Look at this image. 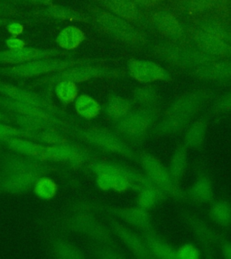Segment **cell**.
<instances>
[{"mask_svg":"<svg viewBox=\"0 0 231 259\" xmlns=\"http://www.w3.org/2000/svg\"><path fill=\"white\" fill-rule=\"evenodd\" d=\"M213 96L211 89H198L175 98L151 130L149 137L181 134Z\"/></svg>","mask_w":231,"mask_h":259,"instance_id":"cell-1","label":"cell"},{"mask_svg":"<svg viewBox=\"0 0 231 259\" xmlns=\"http://www.w3.org/2000/svg\"><path fill=\"white\" fill-rule=\"evenodd\" d=\"M87 9L94 27L115 40L132 47H143L149 42L146 33L129 21L93 4L89 5Z\"/></svg>","mask_w":231,"mask_h":259,"instance_id":"cell-2","label":"cell"},{"mask_svg":"<svg viewBox=\"0 0 231 259\" xmlns=\"http://www.w3.org/2000/svg\"><path fill=\"white\" fill-rule=\"evenodd\" d=\"M107 61L108 60L106 59L100 58H48L0 68V75L6 77L30 78L46 74L51 75L78 65L103 64Z\"/></svg>","mask_w":231,"mask_h":259,"instance_id":"cell-3","label":"cell"},{"mask_svg":"<svg viewBox=\"0 0 231 259\" xmlns=\"http://www.w3.org/2000/svg\"><path fill=\"white\" fill-rule=\"evenodd\" d=\"M159 106L133 109L126 116L116 121L114 131L128 144L142 145L149 137L151 130L161 116Z\"/></svg>","mask_w":231,"mask_h":259,"instance_id":"cell-4","label":"cell"},{"mask_svg":"<svg viewBox=\"0 0 231 259\" xmlns=\"http://www.w3.org/2000/svg\"><path fill=\"white\" fill-rule=\"evenodd\" d=\"M71 135L92 146L97 150L104 151L106 153L116 154L138 163L139 154L136 152L134 149L115 131L97 126L88 128H79L77 126Z\"/></svg>","mask_w":231,"mask_h":259,"instance_id":"cell-5","label":"cell"},{"mask_svg":"<svg viewBox=\"0 0 231 259\" xmlns=\"http://www.w3.org/2000/svg\"><path fill=\"white\" fill-rule=\"evenodd\" d=\"M151 52L154 57L167 64L189 70L219 60L201 52L195 46H189L175 41L157 44L153 46Z\"/></svg>","mask_w":231,"mask_h":259,"instance_id":"cell-6","label":"cell"},{"mask_svg":"<svg viewBox=\"0 0 231 259\" xmlns=\"http://www.w3.org/2000/svg\"><path fill=\"white\" fill-rule=\"evenodd\" d=\"M126 76V70L122 69H112L102 66V64L78 65L42 77L37 81V84L46 85L48 89H53L57 82L61 80L72 81L79 84L100 78L119 79Z\"/></svg>","mask_w":231,"mask_h":259,"instance_id":"cell-7","label":"cell"},{"mask_svg":"<svg viewBox=\"0 0 231 259\" xmlns=\"http://www.w3.org/2000/svg\"><path fill=\"white\" fill-rule=\"evenodd\" d=\"M76 210H87L94 213H103L134 227L141 232L154 230L148 210L140 207H119L98 202H83L78 203Z\"/></svg>","mask_w":231,"mask_h":259,"instance_id":"cell-8","label":"cell"},{"mask_svg":"<svg viewBox=\"0 0 231 259\" xmlns=\"http://www.w3.org/2000/svg\"><path fill=\"white\" fill-rule=\"evenodd\" d=\"M180 217L197 239L203 255L208 258L216 257L218 255L217 251L219 250L222 243L227 240V237L222 232L216 231L191 210L182 209L180 210Z\"/></svg>","mask_w":231,"mask_h":259,"instance_id":"cell-9","label":"cell"},{"mask_svg":"<svg viewBox=\"0 0 231 259\" xmlns=\"http://www.w3.org/2000/svg\"><path fill=\"white\" fill-rule=\"evenodd\" d=\"M138 163L141 165L147 177L150 178L155 186L167 194L168 197L179 202L188 201L185 191L175 184L168 168L162 165L155 156L148 152H142L139 154Z\"/></svg>","mask_w":231,"mask_h":259,"instance_id":"cell-10","label":"cell"},{"mask_svg":"<svg viewBox=\"0 0 231 259\" xmlns=\"http://www.w3.org/2000/svg\"><path fill=\"white\" fill-rule=\"evenodd\" d=\"M70 230L83 235L97 244L118 245L115 235L109 225H106L95 216L94 212L76 210L68 222Z\"/></svg>","mask_w":231,"mask_h":259,"instance_id":"cell-11","label":"cell"},{"mask_svg":"<svg viewBox=\"0 0 231 259\" xmlns=\"http://www.w3.org/2000/svg\"><path fill=\"white\" fill-rule=\"evenodd\" d=\"M97 155L92 150L72 142L59 146H45L42 161L61 162L73 166H82L97 160Z\"/></svg>","mask_w":231,"mask_h":259,"instance_id":"cell-12","label":"cell"},{"mask_svg":"<svg viewBox=\"0 0 231 259\" xmlns=\"http://www.w3.org/2000/svg\"><path fill=\"white\" fill-rule=\"evenodd\" d=\"M72 52L61 49H43L26 47L17 50H5L0 51V64L18 65L26 63L29 61H37L48 58H71Z\"/></svg>","mask_w":231,"mask_h":259,"instance_id":"cell-13","label":"cell"},{"mask_svg":"<svg viewBox=\"0 0 231 259\" xmlns=\"http://www.w3.org/2000/svg\"><path fill=\"white\" fill-rule=\"evenodd\" d=\"M0 96L46 110L62 119L69 118L68 114L64 113L62 110L58 108V106L54 105L53 102L27 89H22L19 87L7 83H0Z\"/></svg>","mask_w":231,"mask_h":259,"instance_id":"cell-14","label":"cell"},{"mask_svg":"<svg viewBox=\"0 0 231 259\" xmlns=\"http://www.w3.org/2000/svg\"><path fill=\"white\" fill-rule=\"evenodd\" d=\"M107 223L115 237L126 246L135 257L140 259L153 258L142 236L138 235L120 221L111 216H107Z\"/></svg>","mask_w":231,"mask_h":259,"instance_id":"cell-15","label":"cell"},{"mask_svg":"<svg viewBox=\"0 0 231 259\" xmlns=\"http://www.w3.org/2000/svg\"><path fill=\"white\" fill-rule=\"evenodd\" d=\"M126 72L129 77L141 84L172 80L170 72L154 61L131 59L126 64Z\"/></svg>","mask_w":231,"mask_h":259,"instance_id":"cell-16","label":"cell"},{"mask_svg":"<svg viewBox=\"0 0 231 259\" xmlns=\"http://www.w3.org/2000/svg\"><path fill=\"white\" fill-rule=\"evenodd\" d=\"M87 168L94 175L101 174V173H110V174L121 176L130 182L134 183L136 185L141 186L142 188L148 187V186H156L150 178L147 177L146 173H142L138 170L134 169L130 166L122 165L118 162L95 160V161L88 164Z\"/></svg>","mask_w":231,"mask_h":259,"instance_id":"cell-17","label":"cell"},{"mask_svg":"<svg viewBox=\"0 0 231 259\" xmlns=\"http://www.w3.org/2000/svg\"><path fill=\"white\" fill-rule=\"evenodd\" d=\"M28 14L32 18H36L39 21H69L92 24L91 17L88 13L81 12L76 9L60 5L52 4L49 5L47 7H41L29 11Z\"/></svg>","mask_w":231,"mask_h":259,"instance_id":"cell-18","label":"cell"},{"mask_svg":"<svg viewBox=\"0 0 231 259\" xmlns=\"http://www.w3.org/2000/svg\"><path fill=\"white\" fill-rule=\"evenodd\" d=\"M153 28L171 41L179 42L185 39V28L178 18L167 11H155L149 16Z\"/></svg>","mask_w":231,"mask_h":259,"instance_id":"cell-19","label":"cell"},{"mask_svg":"<svg viewBox=\"0 0 231 259\" xmlns=\"http://www.w3.org/2000/svg\"><path fill=\"white\" fill-rule=\"evenodd\" d=\"M44 172L38 170H21L2 173L0 189L9 194H20L31 188Z\"/></svg>","mask_w":231,"mask_h":259,"instance_id":"cell-20","label":"cell"},{"mask_svg":"<svg viewBox=\"0 0 231 259\" xmlns=\"http://www.w3.org/2000/svg\"><path fill=\"white\" fill-rule=\"evenodd\" d=\"M191 40L196 48L210 56L219 60L231 58V44L211 36L198 27L193 30Z\"/></svg>","mask_w":231,"mask_h":259,"instance_id":"cell-21","label":"cell"},{"mask_svg":"<svg viewBox=\"0 0 231 259\" xmlns=\"http://www.w3.org/2000/svg\"><path fill=\"white\" fill-rule=\"evenodd\" d=\"M191 75L200 80L223 82L231 80V60H218L191 69Z\"/></svg>","mask_w":231,"mask_h":259,"instance_id":"cell-22","label":"cell"},{"mask_svg":"<svg viewBox=\"0 0 231 259\" xmlns=\"http://www.w3.org/2000/svg\"><path fill=\"white\" fill-rule=\"evenodd\" d=\"M90 4L103 8L131 23L142 21V14L133 0H90Z\"/></svg>","mask_w":231,"mask_h":259,"instance_id":"cell-23","label":"cell"},{"mask_svg":"<svg viewBox=\"0 0 231 259\" xmlns=\"http://www.w3.org/2000/svg\"><path fill=\"white\" fill-rule=\"evenodd\" d=\"M188 201L197 203H211L214 201L213 186L210 176L204 168H198L195 182L186 191Z\"/></svg>","mask_w":231,"mask_h":259,"instance_id":"cell-24","label":"cell"},{"mask_svg":"<svg viewBox=\"0 0 231 259\" xmlns=\"http://www.w3.org/2000/svg\"><path fill=\"white\" fill-rule=\"evenodd\" d=\"M142 237L153 258L177 259V249L160 237L154 230L142 232Z\"/></svg>","mask_w":231,"mask_h":259,"instance_id":"cell-25","label":"cell"},{"mask_svg":"<svg viewBox=\"0 0 231 259\" xmlns=\"http://www.w3.org/2000/svg\"><path fill=\"white\" fill-rule=\"evenodd\" d=\"M0 106L4 107L6 109L12 112L15 114H22V115H30V116H37V117L45 118L52 121H62L64 119L58 117L55 114L50 113L48 111L42 109L37 106L24 104L21 102L15 101L7 97L0 96Z\"/></svg>","mask_w":231,"mask_h":259,"instance_id":"cell-26","label":"cell"},{"mask_svg":"<svg viewBox=\"0 0 231 259\" xmlns=\"http://www.w3.org/2000/svg\"><path fill=\"white\" fill-rule=\"evenodd\" d=\"M208 118L201 116L195 120L185 132L183 143L188 149L200 150L203 146L207 134Z\"/></svg>","mask_w":231,"mask_h":259,"instance_id":"cell-27","label":"cell"},{"mask_svg":"<svg viewBox=\"0 0 231 259\" xmlns=\"http://www.w3.org/2000/svg\"><path fill=\"white\" fill-rule=\"evenodd\" d=\"M32 141L26 138L15 137L8 139L4 142L9 149L14 150L16 153L41 160L45 145L40 142Z\"/></svg>","mask_w":231,"mask_h":259,"instance_id":"cell-28","label":"cell"},{"mask_svg":"<svg viewBox=\"0 0 231 259\" xmlns=\"http://www.w3.org/2000/svg\"><path fill=\"white\" fill-rule=\"evenodd\" d=\"M188 165V148L184 143H179L172 155L168 170L171 177L177 186H181V182L186 171Z\"/></svg>","mask_w":231,"mask_h":259,"instance_id":"cell-29","label":"cell"},{"mask_svg":"<svg viewBox=\"0 0 231 259\" xmlns=\"http://www.w3.org/2000/svg\"><path fill=\"white\" fill-rule=\"evenodd\" d=\"M86 40L85 32L75 25H68L58 33L56 44L60 49L73 52Z\"/></svg>","mask_w":231,"mask_h":259,"instance_id":"cell-30","label":"cell"},{"mask_svg":"<svg viewBox=\"0 0 231 259\" xmlns=\"http://www.w3.org/2000/svg\"><path fill=\"white\" fill-rule=\"evenodd\" d=\"M132 100L118 95H110L105 107V113L111 121H118L133 110Z\"/></svg>","mask_w":231,"mask_h":259,"instance_id":"cell-31","label":"cell"},{"mask_svg":"<svg viewBox=\"0 0 231 259\" xmlns=\"http://www.w3.org/2000/svg\"><path fill=\"white\" fill-rule=\"evenodd\" d=\"M74 107L80 117L85 120H92L102 113V105L98 102L87 94L78 96L74 101Z\"/></svg>","mask_w":231,"mask_h":259,"instance_id":"cell-32","label":"cell"},{"mask_svg":"<svg viewBox=\"0 0 231 259\" xmlns=\"http://www.w3.org/2000/svg\"><path fill=\"white\" fill-rule=\"evenodd\" d=\"M209 217L213 223L223 229L231 227V202L226 199H220L211 202Z\"/></svg>","mask_w":231,"mask_h":259,"instance_id":"cell-33","label":"cell"},{"mask_svg":"<svg viewBox=\"0 0 231 259\" xmlns=\"http://www.w3.org/2000/svg\"><path fill=\"white\" fill-rule=\"evenodd\" d=\"M167 198V194H164L158 187L148 186L138 192L137 204L144 210H148Z\"/></svg>","mask_w":231,"mask_h":259,"instance_id":"cell-34","label":"cell"},{"mask_svg":"<svg viewBox=\"0 0 231 259\" xmlns=\"http://www.w3.org/2000/svg\"><path fill=\"white\" fill-rule=\"evenodd\" d=\"M160 100V93L153 85L139 87L132 92V101L141 107L158 106Z\"/></svg>","mask_w":231,"mask_h":259,"instance_id":"cell-35","label":"cell"},{"mask_svg":"<svg viewBox=\"0 0 231 259\" xmlns=\"http://www.w3.org/2000/svg\"><path fill=\"white\" fill-rule=\"evenodd\" d=\"M0 18H9V19H19L25 21L27 24H32V22H39L36 18H32L28 12H24L19 5L15 1L10 0H0Z\"/></svg>","mask_w":231,"mask_h":259,"instance_id":"cell-36","label":"cell"},{"mask_svg":"<svg viewBox=\"0 0 231 259\" xmlns=\"http://www.w3.org/2000/svg\"><path fill=\"white\" fill-rule=\"evenodd\" d=\"M53 254L57 258L81 259L86 255L81 248L67 240H57L52 246Z\"/></svg>","mask_w":231,"mask_h":259,"instance_id":"cell-37","label":"cell"},{"mask_svg":"<svg viewBox=\"0 0 231 259\" xmlns=\"http://www.w3.org/2000/svg\"><path fill=\"white\" fill-rule=\"evenodd\" d=\"M53 89L57 98L63 105L72 104L79 96L77 84L72 81H59L54 85Z\"/></svg>","mask_w":231,"mask_h":259,"instance_id":"cell-38","label":"cell"},{"mask_svg":"<svg viewBox=\"0 0 231 259\" xmlns=\"http://www.w3.org/2000/svg\"><path fill=\"white\" fill-rule=\"evenodd\" d=\"M58 185L48 177L41 176L32 186V190L38 198L42 200H51L58 193Z\"/></svg>","mask_w":231,"mask_h":259,"instance_id":"cell-39","label":"cell"},{"mask_svg":"<svg viewBox=\"0 0 231 259\" xmlns=\"http://www.w3.org/2000/svg\"><path fill=\"white\" fill-rule=\"evenodd\" d=\"M90 254L92 257L102 259H125L128 257L126 252L122 250L118 245L97 244L91 248Z\"/></svg>","mask_w":231,"mask_h":259,"instance_id":"cell-40","label":"cell"},{"mask_svg":"<svg viewBox=\"0 0 231 259\" xmlns=\"http://www.w3.org/2000/svg\"><path fill=\"white\" fill-rule=\"evenodd\" d=\"M34 141L40 142L45 146H59L65 145L72 143L68 138L62 135V133L51 131V130H44V131H36L34 136Z\"/></svg>","mask_w":231,"mask_h":259,"instance_id":"cell-41","label":"cell"},{"mask_svg":"<svg viewBox=\"0 0 231 259\" xmlns=\"http://www.w3.org/2000/svg\"><path fill=\"white\" fill-rule=\"evenodd\" d=\"M198 28L210 34L231 44V32L223 24L217 21H205L199 24Z\"/></svg>","mask_w":231,"mask_h":259,"instance_id":"cell-42","label":"cell"},{"mask_svg":"<svg viewBox=\"0 0 231 259\" xmlns=\"http://www.w3.org/2000/svg\"><path fill=\"white\" fill-rule=\"evenodd\" d=\"M202 256V250L191 243L183 244L177 248V259H198Z\"/></svg>","mask_w":231,"mask_h":259,"instance_id":"cell-43","label":"cell"},{"mask_svg":"<svg viewBox=\"0 0 231 259\" xmlns=\"http://www.w3.org/2000/svg\"><path fill=\"white\" fill-rule=\"evenodd\" d=\"M219 1V0H191L187 8L191 14H200L213 8Z\"/></svg>","mask_w":231,"mask_h":259,"instance_id":"cell-44","label":"cell"},{"mask_svg":"<svg viewBox=\"0 0 231 259\" xmlns=\"http://www.w3.org/2000/svg\"><path fill=\"white\" fill-rule=\"evenodd\" d=\"M231 112V92L224 95L216 101L211 108L212 113H222Z\"/></svg>","mask_w":231,"mask_h":259,"instance_id":"cell-45","label":"cell"},{"mask_svg":"<svg viewBox=\"0 0 231 259\" xmlns=\"http://www.w3.org/2000/svg\"><path fill=\"white\" fill-rule=\"evenodd\" d=\"M96 176V186L102 191L112 190L115 175L110 173H101Z\"/></svg>","mask_w":231,"mask_h":259,"instance_id":"cell-46","label":"cell"},{"mask_svg":"<svg viewBox=\"0 0 231 259\" xmlns=\"http://www.w3.org/2000/svg\"><path fill=\"white\" fill-rule=\"evenodd\" d=\"M8 30V32L12 37L20 36L24 32V26L20 21L14 20L11 21L9 24L6 26Z\"/></svg>","mask_w":231,"mask_h":259,"instance_id":"cell-47","label":"cell"},{"mask_svg":"<svg viewBox=\"0 0 231 259\" xmlns=\"http://www.w3.org/2000/svg\"><path fill=\"white\" fill-rule=\"evenodd\" d=\"M6 46L8 47V50H17V49L23 48L25 46V41L24 40H22L18 37H9L8 38L6 41Z\"/></svg>","mask_w":231,"mask_h":259,"instance_id":"cell-48","label":"cell"},{"mask_svg":"<svg viewBox=\"0 0 231 259\" xmlns=\"http://www.w3.org/2000/svg\"><path fill=\"white\" fill-rule=\"evenodd\" d=\"M16 4L28 5L36 7H47L49 5L53 4L54 0H15Z\"/></svg>","mask_w":231,"mask_h":259,"instance_id":"cell-49","label":"cell"},{"mask_svg":"<svg viewBox=\"0 0 231 259\" xmlns=\"http://www.w3.org/2000/svg\"><path fill=\"white\" fill-rule=\"evenodd\" d=\"M138 8H150L162 2V0H133Z\"/></svg>","mask_w":231,"mask_h":259,"instance_id":"cell-50","label":"cell"},{"mask_svg":"<svg viewBox=\"0 0 231 259\" xmlns=\"http://www.w3.org/2000/svg\"><path fill=\"white\" fill-rule=\"evenodd\" d=\"M219 252L224 258L231 259V241L225 240L219 247Z\"/></svg>","mask_w":231,"mask_h":259,"instance_id":"cell-51","label":"cell"},{"mask_svg":"<svg viewBox=\"0 0 231 259\" xmlns=\"http://www.w3.org/2000/svg\"><path fill=\"white\" fill-rule=\"evenodd\" d=\"M14 19H9V18H0V27H6L11 21Z\"/></svg>","mask_w":231,"mask_h":259,"instance_id":"cell-52","label":"cell"},{"mask_svg":"<svg viewBox=\"0 0 231 259\" xmlns=\"http://www.w3.org/2000/svg\"><path fill=\"white\" fill-rule=\"evenodd\" d=\"M9 121V119H8V116H7L5 113H2V112H0V121L4 122V121Z\"/></svg>","mask_w":231,"mask_h":259,"instance_id":"cell-53","label":"cell"}]
</instances>
